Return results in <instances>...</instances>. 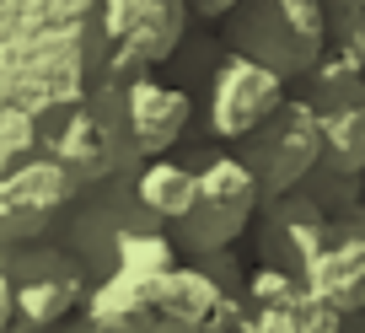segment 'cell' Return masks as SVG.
<instances>
[{
    "label": "cell",
    "mask_w": 365,
    "mask_h": 333,
    "mask_svg": "<svg viewBox=\"0 0 365 333\" xmlns=\"http://www.w3.org/2000/svg\"><path fill=\"white\" fill-rule=\"evenodd\" d=\"M38 145H43V156H54L81 188L124 167V161H118V145H113V129H108V118L97 113L91 97L59 103L54 113L38 118Z\"/></svg>",
    "instance_id": "cell-8"
},
{
    "label": "cell",
    "mask_w": 365,
    "mask_h": 333,
    "mask_svg": "<svg viewBox=\"0 0 365 333\" xmlns=\"http://www.w3.org/2000/svg\"><path fill=\"white\" fill-rule=\"evenodd\" d=\"M0 264H6L11 290H16V317H27V322H59L91 290L86 264L59 237L16 242V247L0 253Z\"/></svg>",
    "instance_id": "cell-5"
},
{
    "label": "cell",
    "mask_w": 365,
    "mask_h": 333,
    "mask_svg": "<svg viewBox=\"0 0 365 333\" xmlns=\"http://www.w3.org/2000/svg\"><path fill=\"white\" fill-rule=\"evenodd\" d=\"M301 275L333 312H365V215H333L322 247Z\"/></svg>",
    "instance_id": "cell-11"
},
{
    "label": "cell",
    "mask_w": 365,
    "mask_h": 333,
    "mask_svg": "<svg viewBox=\"0 0 365 333\" xmlns=\"http://www.w3.org/2000/svg\"><path fill=\"white\" fill-rule=\"evenodd\" d=\"M220 43L296 81L333 48L328 6L322 0H237L220 16Z\"/></svg>",
    "instance_id": "cell-1"
},
{
    "label": "cell",
    "mask_w": 365,
    "mask_h": 333,
    "mask_svg": "<svg viewBox=\"0 0 365 333\" xmlns=\"http://www.w3.org/2000/svg\"><path fill=\"white\" fill-rule=\"evenodd\" d=\"M135 188H140V199H145V205L172 226V220H182V215H188V205H194V194H199V173H194V167H182V161L150 156V161H140Z\"/></svg>",
    "instance_id": "cell-15"
},
{
    "label": "cell",
    "mask_w": 365,
    "mask_h": 333,
    "mask_svg": "<svg viewBox=\"0 0 365 333\" xmlns=\"http://www.w3.org/2000/svg\"><path fill=\"white\" fill-rule=\"evenodd\" d=\"M188 6H194V16H210V22H220V16H226L237 0H188Z\"/></svg>",
    "instance_id": "cell-19"
},
{
    "label": "cell",
    "mask_w": 365,
    "mask_h": 333,
    "mask_svg": "<svg viewBox=\"0 0 365 333\" xmlns=\"http://www.w3.org/2000/svg\"><path fill=\"white\" fill-rule=\"evenodd\" d=\"M135 173H140V167H118V173L86 183V194H70L65 210H59V220H54V231H48V237H59L70 253L86 264L91 285H97L103 275H113L118 247H124L135 231L167 226V220L140 199Z\"/></svg>",
    "instance_id": "cell-2"
},
{
    "label": "cell",
    "mask_w": 365,
    "mask_h": 333,
    "mask_svg": "<svg viewBox=\"0 0 365 333\" xmlns=\"http://www.w3.org/2000/svg\"><path fill=\"white\" fill-rule=\"evenodd\" d=\"M322 167H333L344 178L365 173V97L322 113Z\"/></svg>",
    "instance_id": "cell-16"
},
{
    "label": "cell",
    "mask_w": 365,
    "mask_h": 333,
    "mask_svg": "<svg viewBox=\"0 0 365 333\" xmlns=\"http://www.w3.org/2000/svg\"><path fill=\"white\" fill-rule=\"evenodd\" d=\"M11 317H16V290H11L6 264H0V328H11Z\"/></svg>",
    "instance_id": "cell-18"
},
{
    "label": "cell",
    "mask_w": 365,
    "mask_h": 333,
    "mask_svg": "<svg viewBox=\"0 0 365 333\" xmlns=\"http://www.w3.org/2000/svg\"><path fill=\"white\" fill-rule=\"evenodd\" d=\"M290 86H296V97H307L317 113H328V108H344V103H360V97H365V59L333 43L328 54H322L317 65L307 70V76H296Z\"/></svg>",
    "instance_id": "cell-14"
},
{
    "label": "cell",
    "mask_w": 365,
    "mask_h": 333,
    "mask_svg": "<svg viewBox=\"0 0 365 333\" xmlns=\"http://www.w3.org/2000/svg\"><path fill=\"white\" fill-rule=\"evenodd\" d=\"M333 317L339 312L296 269L258 264L247 275V328H258V333H317V328H333Z\"/></svg>",
    "instance_id": "cell-9"
},
{
    "label": "cell",
    "mask_w": 365,
    "mask_h": 333,
    "mask_svg": "<svg viewBox=\"0 0 365 333\" xmlns=\"http://www.w3.org/2000/svg\"><path fill=\"white\" fill-rule=\"evenodd\" d=\"M328 6V27H333V43L349 33H360L365 27V0H322Z\"/></svg>",
    "instance_id": "cell-17"
},
{
    "label": "cell",
    "mask_w": 365,
    "mask_h": 333,
    "mask_svg": "<svg viewBox=\"0 0 365 333\" xmlns=\"http://www.w3.org/2000/svg\"><path fill=\"white\" fill-rule=\"evenodd\" d=\"M205 86H210V108L205 113H210V129H215L220 140L252 135V129L290 97V81L279 76V70L258 65L252 54H237V48H226V54L210 65Z\"/></svg>",
    "instance_id": "cell-6"
},
{
    "label": "cell",
    "mask_w": 365,
    "mask_h": 333,
    "mask_svg": "<svg viewBox=\"0 0 365 333\" xmlns=\"http://www.w3.org/2000/svg\"><path fill=\"white\" fill-rule=\"evenodd\" d=\"M263 210V188L252 178V167L231 150V156H210L199 167V194L188 205V215L172 220V242L182 258L226 253L231 242L247 231V220Z\"/></svg>",
    "instance_id": "cell-3"
},
{
    "label": "cell",
    "mask_w": 365,
    "mask_h": 333,
    "mask_svg": "<svg viewBox=\"0 0 365 333\" xmlns=\"http://www.w3.org/2000/svg\"><path fill=\"white\" fill-rule=\"evenodd\" d=\"M328 205L312 199L307 188H290L279 199H263V237H258V264H279V269H307L312 253L328 237Z\"/></svg>",
    "instance_id": "cell-12"
},
{
    "label": "cell",
    "mask_w": 365,
    "mask_h": 333,
    "mask_svg": "<svg viewBox=\"0 0 365 333\" xmlns=\"http://www.w3.org/2000/svg\"><path fill=\"white\" fill-rule=\"evenodd\" d=\"M70 194H76V178L54 156H33V161L0 167V253L16 247V242L48 237Z\"/></svg>",
    "instance_id": "cell-7"
},
{
    "label": "cell",
    "mask_w": 365,
    "mask_h": 333,
    "mask_svg": "<svg viewBox=\"0 0 365 333\" xmlns=\"http://www.w3.org/2000/svg\"><path fill=\"white\" fill-rule=\"evenodd\" d=\"M188 0H103V33L140 65H161L188 38Z\"/></svg>",
    "instance_id": "cell-10"
},
{
    "label": "cell",
    "mask_w": 365,
    "mask_h": 333,
    "mask_svg": "<svg viewBox=\"0 0 365 333\" xmlns=\"http://www.w3.org/2000/svg\"><path fill=\"white\" fill-rule=\"evenodd\" d=\"M124 118H129V145H135L140 161L161 156V150L178 145V135L194 118V97L182 86H167L145 70V76L124 81Z\"/></svg>",
    "instance_id": "cell-13"
},
{
    "label": "cell",
    "mask_w": 365,
    "mask_h": 333,
    "mask_svg": "<svg viewBox=\"0 0 365 333\" xmlns=\"http://www.w3.org/2000/svg\"><path fill=\"white\" fill-rule=\"evenodd\" d=\"M237 156L252 167L263 199L290 194V188H301L317 173V161H322V113L307 97L290 92L252 135L237 140Z\"/></svg>",
    "instance_id": "cell-4"
}]
</instances>
